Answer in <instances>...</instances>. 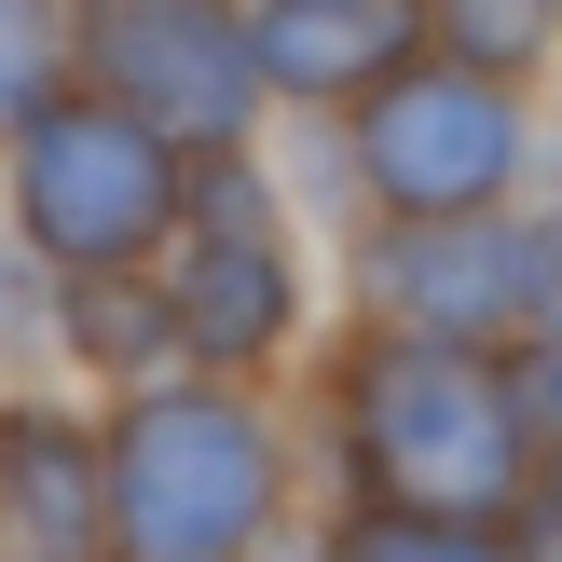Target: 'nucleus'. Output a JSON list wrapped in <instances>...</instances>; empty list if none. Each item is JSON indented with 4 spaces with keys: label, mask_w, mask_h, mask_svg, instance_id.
Wrapping results in <instances>:
<instances>
[{
    "label": "nucleus",
    "mask_w": 562,
    "mask_h": 562,
    "mask_svg": "<svg viewBox=\"0 0 562 562\" xmlns=\"http://www.w3.org/2000/svg\"><path fill=\"white\" fill-rule=\"evenodd\" d=\"M316 426L344 494L371 508H467V521H521L536 494V412H521V371L494 344H426V329H371L357 316L329 344Z\"/></svg>",
    "instance_id": "obj_1"
},
{
    "label": "nucleus",
    "mask_w": 562,
    "mask_h": 562,
    "mask_svg": "<svg viewBox=\"0 0 562 562\" xmlns=\"http://www.w3.org/2000/svg\"><path fill=\"white\" fill-rule=\"evenodd\" d=\"M289 521V426L261 384L179 371L110 398V562H274Z\"/></svg>",
    "instance_id": "obj_2"
},
{
    "label": "nucleus",
    "mask_w": 562,
    "mask_h": 562,
    "mask_svg": "<svg viewBox=\"0 0 562 562\" xmlns=\"http://www.w3.org/2000/svg\"><path fill=\"white\" fill-rule=\"evenodd\" d=\"M344 124V179L357 220H467V206H536L549 192V110L536 82L467 69V55H412L398 82H371Z\"/></svg>",
    "instance_id": "obj_3"
},
{
    "label": "nucleus",
    "mask_w": 562,
    "mask_h": 562,
    "mask_svg": "<svg viewBox=\"0 0 562 562\" xmlns=\"http://www.w3.org/2000/svg\"><path fill=\"white\" fill-rule=\"evenodd\" d=\"M165 302H179V344L192 371H234L261 384L274 357L316 329V247H302V206L261 151H206L192 165V206L165 234Z\"/></svg>",
    "instance_id": "obj_4"
},
{
    "label": "nucleus",
    "mask_w": 562,
    "mask_h": 562,
    "mask_svg": "<svg viewBox=\"0 0 562 562\" xmlns=\"http://www.w3.org/2000/svg\"><path fill=\"white\" fill-rule=\"evenodd\" d=\"M0 179H14V234L55 274H151L192 206V151L137 110H110L97 82H69L27 137H0Z\"/></svg>",
    "instance_id": "obj_5"
},
{
    "label": "nucleus",
    "mask_w": 562,
    "mask_h": 562,
    "mask_svg": "<svg viewBox=\"0 0 562 562\" xmlns=\"http://www.w3.org/2000/svg\"><path fill=\"white\" fill-rule=\"evenodd\" d=\"M82 14V82L137 124H165L192 165L206 151H261L274 82L247 42V0H69Z\"/></svg>",
    "instance_id": "obj_6"
},
{
    "label": "nucleus",
    "mask_w": 562,
    "mask_h": 562,
    "mask_svg": "<svg viewBox=\"0 0 562 562\" xmlns=\"http://www.w3.org/2000/svg\"><path fill=\"white\" fill-rule=\"evenodd\" d=\"M344 302L371 329H426V344H536V206H467V220H357L344 234Z\"/></svg>",
    "instance_id": "obj_7"
},
{
    "label": "nucleus",
    "mask_w": 562,
    "mask_h": 562,
    "mask_svg": "<svg viewBox=\"0 0 562 562\" xmlns=\"http://www.w3.org/2000/svg\"><path fill=\"white\" fill-rule=\"evenodd\" d=\"M0 562H110V412H0Z\"/></svg>",
    "instance_id": "obj_8"
},
{
    "label": "nucleus",
    "mask_w": 562,
    "mask_h": 562,
    "mask_svg": "<svg viewBox=\"0 0 562 562\" xmlns=\"http://www.w3.org/2000/svg\"><path fill=\"white\" fill-rule=\"evenodd\" d=\"M247 42H261L274 110L329 124V110H357L371 82H398L426 55V0H247Z\"/></svg>",
    "instance_id": "obj_9"
},
{
    "label": "nucleus",
    "mask_w": 562,
    "mask_h": 562,
    "mask_svg": "<svg viewBox=\"0 0 562 562\" xmlns=\"http://www.w3.org/2000/svg\"><path fill=\"white\" fill-rule=\"evenodd\" d=\"M316 562H521V521H467V508H371V494H344V521L316 536Z\"/></svg>",
    "instance_id": "obj_10"
},
{
    "label": "nucleus",
    "mask_w": 562,
    "mask_h": 562,
    "mask_svg": "<svg viewBox=\"0 0 562 562\" xmlns=\"http://www.w3.org/2000/svg\"><path fill=\"white\" fill-rule=\"evenodd\" d=\"M82 82V14L69 0H0V137H27Z\"/></svg>",
    "instance_id": "obj_11"
},
{
    "label": "nucleus",
    "mask_w": 562,
    "mask_h": 562,
    "mask_svg": "<svg viewBox=\"0 0 562 562\" xmlns=\"http://www.w3.org/2000/svg\"><path fill=\"white\" fill-rule=\"evenodd\" d=\"M426 42L467 55V69L549 82V69H562V0H426Z\"/></svg>",
    "instance_id": "obj_12"
},
{
    "label": "nucleus",
    "mask_w": 562,
    "mask_h": 562,
    "mask_svg": "<svg viewBox=\"0 0 562 562\" xmlns=\"http://www.w3.org/2000/svg\"><path fill=\"white\" fill-rule=\"evenodd\" d=\"M508 371H521V412H536V453L562 467V329H536V344H521Z\"/></svg>",
    "instance_id": "obj_13"
},
{
    "label": "nucleus",
    "mask_w": 562,
    "mask_h": 562,
    "mask_svg": "<svg viewBox=\"0 0 562 562\" xmlns=\"http://www.w3.org/2000/svg\"><path fill=\"white\" fill-rule=\"evenodd\" d=\"M521 562H562V467H536V494H521Z\"/></svg>",
    "instance_id": "obj_14"
},
{
    "label": "nucleus",
    "mask_w": 562,
    "mask_h": 562,
    "mask_svg": "<svg viewBox=\"0 0 562 562\" xmlns=\"http://www.w3.org/2000/svg\"><path fill=\"white\" fill-rule=\"evenodd\" d=\"M536 302H549L536 329H562V192H536Z\"/></svg>",
    "instance_id": "obj_15"
}]
</instances>
